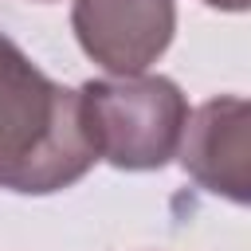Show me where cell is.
Wrapping results in <instances>:
<instances>
[{
	"label": "cell",
	"mask_w": 251,
	"mask_h": 251,
	"mask_svg": "<svg viewBox=\"0 0 251 251\" xmlns=\"http://www.w3.org/2000/svg\"><path fill=\"white\" fill-rule=\"evenodd\" d=\"M208 8H216V12H247V4L251 0H204Z\"/></svg>",
	"instance_id": "obj_5"
},
{
	"label": "cell",
	"mask_w": 251,
	"mask_h": 251,
	"mask_svg": "<svg viewBox=\"0 0 251 251\" xmlns=\"http://www.w3.org/2000/svg\"><path fill=\"white\" fill-rule=\"evenodd\" d=\"M180 169L212 196L251 200V106L243 94H220L188 110L176 145Z\"/></svg>",
	"instance_id": "obj_4"
},
{
	"label": "cell",
	"mask_w": 251,
	"mask_h": 251,
	"mask_svg": "<svg viewBox=\"0 0 251 251\" xmlns=\"http://www.w3.org/2000/svg\"><path fill=\"white\" fill-rule=\"evenodd\" d=\"M71 27L102 71L145 75L173 43L176 0H75Z\"/></svg>",
	"instance_id": "obj_3"
},
{
	"label": "cell",
	"mask_w": 251,
	"mask_h": 251,
	"mask_svg": "<svg viewBox=\"0 0 251 251\" xmlns=\"http://www.w3.org/2000/svg\"><path fill=\"white\" fill-rule=\"evenodd\" d=\"M78 110L94 157L126 173L169 165L188 122V98L165 75L90 78L78 86Z\"/></svg>",
	"instance_id": "obj_2"
},
{
	"label": "cell",
	"mask_w": 251,
	"mask_h": 251,
	"mask_svg": "<svg viewBox=\"0 0 251 251\" xmlns=\"http://www.w3.org/2000/svg\"><path fill=\"white\" fill-rule=\"evenodd\" d=\"M94 161L78 90L43 75L0 31V188L51 196L78 184Z\"/></svg>",
	"instance_id": "obj_1"
}]
</instances>
